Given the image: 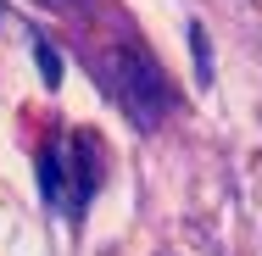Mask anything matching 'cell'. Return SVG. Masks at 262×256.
<instances>
[{"instance_id": "obj_1", "label": "cell", "mask_w": 262, "mask_h": 256, "mask_svg": "<svg viewBox=\"0 0 262 256\" xmlns=\"http://www.w3.org/2000/svg\"><path fill=\"white\" fill-rule=\"evenodd\" d=\"M101 184V151L90 134H61L51 151L39 156V190L56 212H67L73 223L84 217V206Z\"/></svg>"}, {"instance_id": "obj_3", "label": "cell", "mask_w": 262, "mask_h": 256, "mask_svg": "<svg viewBox=\"0 0 262 256\" xmlns=\"http://www.w3.org/2000/svg\"><path fill=\"white\" fill-rule=\"evenodd\" d=\"M190 51H195V78H201V89H212V45H207V28H201V22H190Z\"/></svg>"}, {"instance_id": "obj_4", "label": "cell", "mask_w": 262, "mask_h": 256, "mask_svg": "<svg viewBox=\"0 0 262 256\" xmlns=\"http://www.w3.org/2000/svg\"><path fill=\"white\" fill-rule=\"evenodd\" d=\"M34 61H39V73H45V84H61V56L51 51V45H45V39H34Z\"/></svg>"}, {"instance_id": "obj_5", "label": "cell", "mask_w": 262, "mask_h": 256, "mask_svg": "<svg viewBox=\"0 0 262 256\" xmlns=\"http://www.w3.org/2000/svg\"><path fill=\"white\" fill-rule=\"evenodd\" d=\"M51 6H67V0H51Z\"/></svg>"}, {"instance_id": "obj_2", "label": "cell", "mask_w": 262, "mask_h": 256, "mask_svg": "<svg viewBox=\"0 0 262 256\" xmlns=\"http://www.w3.org/2000/svg\"><path fill=\"white\" fill-rule=\"evenodd\" d=\"M106 78H112V95L123 101V111H128L140 128H151L162 111L173 106V89H167L162 67H157L145 51H134V45L112 51V61H106Z\"/></svg>"}]
</instances>
